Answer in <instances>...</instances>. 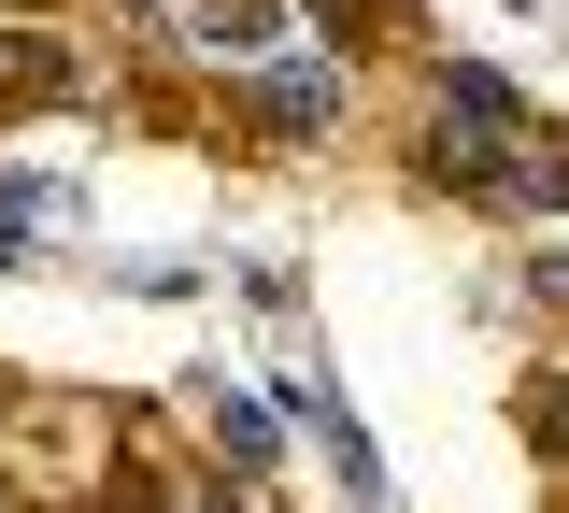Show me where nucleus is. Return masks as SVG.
Wrapping results in <instances>:
<instances>
[{"label": "nucleus", "mask_w": 569, "mask_h": 513, "mask_svg": "<svg viewBox=\"0 0 569 513\" xmlns=\"http://www.w3.org/2000/svg\"><path fill=\"white\" fill-rule=\"evenodd\" d=\"M171 513H271V500H257L242 471H186V485H171Z\"/></svg>", "instance_id": "7"}, {"label": "nucleus", "mask_w": 569, "mask_h": 513, "mask_svg": "<svg viewBox=\"0 0 569 513\" xmlns=\"http://www.w3.org/2000/svg\"><path fill=\"white\" fill-rule=\"evenodd\" d=\"M284 414L328 442V471H342V500H356V513H385V456H370V428L342 414V385H284Z\"/></svg>", "instance_id": "4"}, {"label": "nucleus", "mask_w": 569, "mask_h": 513, "mask_svg": "<svg viewBox=\"0 0 569 513\" xmlns=\"http://www.w3.org/2000/svg\"><path fill=\"white\" fill-rule=\"evenodd\" d=\"M470 200H485V215H569V144H556V129H512Z\"/></svg>", "instance_id": "3"}, {"label": "nucleus", "mask_w": 569, "mask_h": 513, "mask_svg": "<svg viewBox=\"0 0 569 513\" xmlns=\"http://www.w3.org/2000/svg\"><path fill=\"white\" fill-rule=\"evenodd\" d=\"M14 100H100V72H71L58 29H29V14H14V29H0V115H14Z\"/></svg>", "instance_id": "5"}, {"label": "nucleus", "mask_w": 569, "mask_h": 513, "mask_svg": "<svg viewBox=\"0 0 569 513\" xmlns=\"http://www.w3.org/2000/svg\"><path fill=\"white\" fill-rule=\"evenodd\" d=\"M527 442H541V456H569V357L527 371Z\"/></svg>", "instance_id": "6"}, {"label": "nucleus", "mask_w": 569, "mask_h": 513, "mask_svg": "<svg viewBox=\"0 0 569 513\" xmlns=\"http://www.w3.org/2000/svg\"><path fill=\"white\" fill-rule=\"evenodd\" d=\"M0 14H29V0H0Z\"/></svg>", "instance_id": "9"}, {"label": "nucleus", "mask_w": 569, "mask_h": 513, "mask_svg": "<svg viewBox=\"0 0 569 513\" xmlns=\"http://www.w3.org/2000/svg\"><path fill=\"white\" fill-rule=\"evenodd\" d=\"M527 299H541V314H569V243H541V257H527Z\"/></svg>", "instance_id": "8"}, {"label": "nucleus", "mask_w": 569, "mask_h": 513, "mask_svg": "<svg viewBox=\"0 0 569 513\" xmlns=\"http://www.w3.org/2000/svg\"><path fill=\"white\" fill-rule=\"evenodd\" d=\"M242 86H257V115H271V129H342V100H356V58L271 43V58H242Z\"/></svg>", "instance_id": "1"}, {"label": "nucleus", "mask_w": 569, "mask_h": 513, "mask_svg": "<svg viewBox=\"0 0 569 513\" xmlns=\"http://www.w3.org/2000/svg\"><path fill=\"white\" fill-rule=\"evenodd\" d=\"M0 513H14V500H0Z\"/></svg>", "instance_id": "10"}, {"label": "nucleus", "mask_w": 569, "mask_h": 513, "mask_svg": "<svg viewBox=\"0 0 569 513\" xmlns=\"http://www.w3.org/2000/svg\"><path fill=\"white\" fill-rule=\"evenodd\" d=\"M200 442H213V471H242V485H257V471L284 456V414L257 399V385H228V371H213V385H200Z\"/></svg>", "instance_id": "2"}]
</instances>
